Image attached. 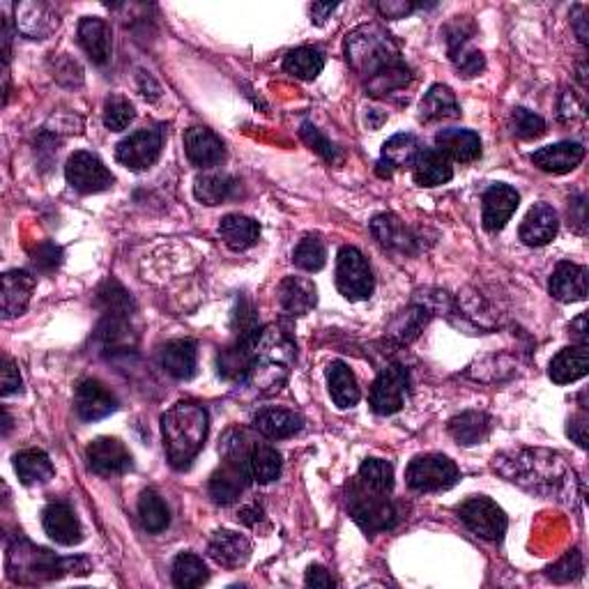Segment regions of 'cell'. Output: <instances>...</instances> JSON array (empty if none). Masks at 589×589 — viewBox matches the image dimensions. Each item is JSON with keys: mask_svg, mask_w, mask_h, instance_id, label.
Here are the masks:
<instances>
[{"mask_svg": "<svg viewBox=\"0 0 589 589\" xmlns=\"http://www.w3.org/2000/svg\"><path fill=\"white\" fill-rule=\"evenodd\" d=\"M571 332L578 339V346H587V316L583 313L576 323H571Z\"/></svg>", "mask_w": 589, "mask_h": 589, "instance_id": "obj_57", "label": "cell"}, {"mask_svg": "<svg viewBox=\"0 0 589 589\" xmlns=\"http://www.w3.org/2000/svg\"><path fill=\"white\" fill-rule=\"evenodd\" d=\"M346 53L353 70L366 79V90L371 95L394 93L410 81V70L403 63L399 47L392 35L378 26H364L348 35Z\"/></svg>", "mask_w": 589, "mask_h": 589, "instance_id": "obj_1", "label": "cell"}, {"mask_svg": "<svg viewBox=\"0 0 589 589\" xmlns=\"http://www.w3.org/2000/svg\"><path fill=\"white\" fill-rule=\"evenodd\" d=\"M21 392V373L12 359L3 362V396Z\"/></svg>", "mask_w": 589, "mask_h": 589, "instance_id": "obj_52", "label": "cell"}, {"mask_svg": "<svg viewBox=\"0 0 589 589\" xmlns=\"http://www.w3.org/2000/svg\"><path fill=\"white\" fill-rule=\"evenodd\" d=\"M580 569H583V564H580V555L573 550V553L566 555L560 564L550 569V578L557 580V583H564V580L576 578Z\"/></svg>", "mask_w": 589, "mask_h": 589, "instance_id": "obj_51", "label": "cell"}, {"mask_svg": "<svg viewBox=\"0 0 589 589\" xmlns=\"http://www.w3.org/2000/svg\"><path fill=\"white\" fill-rule=\"evenodd\" d=\"M208 412L194 401H180L162 417V438L168 463L185 470L203 449L208 438Z\"/></svg>", "mask_w": 589, "mask_h": 589, "instance_id": "obj_3", "label": "cell"}, {"mask_svg": "<svg viewBox=\"0 0 589 589\" xmlns=\"http://www.w3.org/2000/svg\"><path fill=\"white\" fill-rule=\"evenodd\" d=\"M219 235L228 249L244 251L258 242L260 226L258 221L244 214H226L219 224Z\"/></svg>", "mask_w": 589, "mask_h": 589, "instance_id": "obj_32", "label": "cell"}, {"mask_svg": "<svg viewBox=\"0 0 589 589\" xmlns=\"http://www.w3.org/2000/svg\"><path fill=\"white\" fill-rule=\"evenodd\" d=\"M583 159H585V148L580 143H571V141L546 145V148H539L537 152H532L534 166H539L541 171L553 173V175L571 173L573 168L580 166Z\"/></svg>", "mask_w": 589, "mask_h": 589, "instance_id": "obj_21", "label": "cell"}, {"mask_svg": "<svg viewBox=\"0 0 589 589\" xmlns=\"http://www.w3.org/2000/svg\"><path fill=\"white\" fill-rule=\"evenodd\" d=\"M336 288L350 302L369 300L376 288V279L364 254L355 247H343L336 258Z\"/></svg>", "mask_w": 589, "mask_h": 589, "instance_id": "obj_6", "label": "cell"}, {"mask_svg": "<svg viewBox=\"0 0 589 589\" xmlns=\"http://www.w3.org/2000/svg\"><path fill=\"white\" fill-rule=\"evenodd\" d=\"M465 40H468V37L463 35L449 37V56L463 76H477L479 72H484L486 67L484 56H481V51L465 47Z\"/></svg>", "mask_w": 589, "mask_h": 589, "instance_id": "obj_45", "label": "cell"}, {"mask_svg": "<svg viewBox=\"0 0 589 589\" xmlns=\"http://www.w3.org/2000/svg\"><path fill=\"white\" fill-rule=\"evenodd\" d=\"M139 516L141 523L148 532L159 534L164 532L168 523H171V516H168V507L164 504L162 497H159L152 488L143 491L139 497Z\"/></svg>", "mask_w": 589, "mask_h": 589, "instance_id": "obj_42", "label": "cell"}, {"mask_svg": "<svg viewBox=\"0 0 589 589\" xmlns=\"http://www.w3.org/2000/svg\"><path fill=\"white\" fill-rule=\"evenodd\" d=\"M88 468L97 477H120L134 468V458L118 438H97L86 451Z\"/></svg>", "mask_w": 589, "mask_h": 589, "instance_id": "obj_12", "label": "cell"}, {"mask_svg": "<svg viewBox=\"0 0 589 589\" xmlns=\"http://www.w3.org/2000/svg\"><path fill=\"white\" fill-rule=\"evenodd\" d=\"M408 371L403 366H387V369L380 371V376L373 380L371 392H369V403L373 412L387 417L399 412L405 399H408Z\"/></svg>", "mask_w": 589, "mask_h": 589, "instance_id": "obj_10", "label": "cell"}, {"mask_svg": "<svg viewBox=\"0 0 589 589\" xmlns=\"http://www.w3.org/2000/svg\"><path fill=\"white\" fill-rule=\"evenodd\" d=\"M44 532L60 546H76L83 541V530L74 509L67 502H51L42 514Z\"/></svg>", "mask_w": 589, "mask_h": 589, "instance_id": "obj_18", "label": "cell"}, {"mask_svg": "<svg viewBox=\"0 0 589 589\" xmlns=\"http://www.w3.org/2000/svg\"><path fill=\"white\" fill-rule=\"evenodd\" d=\"M419 141L412 134H396L382 145V157L380 164L387 166L389 173H394L396 168H408L415 164L419 155Z\"/></svg>", "mask_w": 589, "mask_h": 589, "instance_id": "obj_38", "label": "cell"}, {"mask_svg": "<svg viewBox=\"0 0 589 589\" xmlns=\"http://www.w3.org/2000/svg\"><path fill=\"white\" fill-rule=\"evenodd\" d=\"M159 362H162L168 376L178 380H191L196 376V366H198L196 343L189 339H178V341L166 343Z\"/></svg>", "mask_w": 589, "mask_h": 589, "instance_id": "obj_29", "label": "cell"}, {"mask_svg": "<svg viewBox=\"0 0 589 589\" xmlns=\"http://www.w3.org/2000/svg\"><path fill=\"white\" fill-rule=\"evenodd\" d=\"M412 178L419 187H440L454 178L449 159L435 148H422L412 164Z\"/></svg>", "mask_w": 589, "mask_h": 589, "instance_id": "obj_26", "label": "cell"}, {"mask_svg": "<svg viewBox=\"0 0 589 589\" xmlns=\"http://www.w3.org/2000/svg\"><path fill=\"white\" fill-rule=\"evenodd\" d=\"M550 295L564 304L583 302L587 297V270L573 263H560L550 277Z\"/></svg>", "mask_w": 589, "mask_h": 589, "instance_id": "obj_25", "label": "cell"}, {"mask_svg": "<svg viewBox=\"0 0 589 589\" xmlns=\"http://www.w3.org/2000/svg\"><path fill=\"white\" fill-rule=\"evenodd\" d=\"M302 139L307 141V145H311V150H316L320 157H325L327 162H341V152L339 148H334V145L325 139L323 134L318 132L316 127L309 125V122H304L302 125Z\"/></svg>", "mask_w": 589, "mask_h": 589, "instance_id": "obj_49", "label": "cell"}, {"mask_svg": "<svg viewBox=\"0 0 589 589\" xmlns=\"http://www.w3.org/2000/svg\"><path fill=\"white\" fill-rule=\"evenodd\" d=\"M569 435L573 440L578 442L580 447H587V417L585 415H578L573 417L569 422Z\"/></svg>", "mask_w": 589, "mask_h": 589, "instance_id": "obj_55", "label": "cell"}, {"mask_svg": "<svg viewBox=\"0 0 589 589\" xmlns=\"http://www.w3.org/2000/svg\"><path fill=\"white\" fill-rule=\"evenodd\" d=\"M557 228H560L557 212L548 203H537L525 214L523 224L518 228V235L527 247H543V244L555 240Z\"/></svg>", "mask_w": 589, "mask_h": 589, "instance_id": "obj_19", "label": "cell"}, {"mask_svg": "<svg viewBox=\"0 0 589 589\" xmlns=\"http://www.w3.org/2000/svg\"><path fill=\"white\" fill-rule=\"evenodd\" d=\"M79 44L95 65H106L111 60V26L104 19L83 17L79 24Z\"/></svg>", "mask_w": 589, "mask_h": 589, "instance_id": "obj_24", "label": "cell"}, {"mask_svg": "<svg viewBox=\"0 0 589 589\" xmlns=\"http://www.w3.org/2000/svg\"><path fill=\"white\" fill-rule=\"evenodd\" d=\"M136 118L134 104L122 95H111L104 104V125L111 132H125Z\"/></svg>", "mask_w": 589, "mask_h": 589, "instance_id": "obj_46", "label": "cell"}, {"mask_svg": "<svg viewBox=\"0 0 589 589\" xmlns=\"http://www.w3.org/2000/svg\"><path fill=\"white\" fill-rule=\"evenodd\" d=\"M327 385H330V396L332 401L339 405L341 410L353 408L359 401V385L355 373L350 371L346 362H332L330 369H327Z\"/></svg>", "mask_w": 589, "mask_h": 589, "instance_id": "obj_35", "label": "cell"}, {"mask_svg": "<svg viewBox=\"0 0 589 589\" xmlns=\"http://www.w3.org/2000/svg\"><path fill=\"white\" fill-rule=\"evenodd\" d=\"M249 474L258 484L277 481L281 474V454L270 445H254L249 451Z\"/></svg>", "mask_w": 589, "mask_h": 589, "instance_id": "obj_39", "label": "cell"}, {"mask_svg": "<svg viewBox=\"0 0 589 589\" xmlns=\"http://www.w3.org/2000/svg\"><path fill=\"white\" fill-rule=\"evenodd\" d=\"M589 371V350L587 346H571L560 350L550 362L548 376L555 385H571L580 378H585Z\"/></svg>", "mask_w": 589, "mask_h": 589, "instance_id": "obj_28", "label": "cell"}, {"mask_svg": "<svg viewBox=\"0 0 589 589\" xmlns=\"http://www.w3.org/2000/svg\"><path fill=\"white\" fill-rule=\"evenodd\" d=\"M419 118L424 122L461 118V106L456 102L454 90L442 86V83H435V86L428 88L422 104H419Z\"/></svg>", "mask_w": 589, "mask_h": 589, "instance_id": "obj_31", "label": "cell"}, {"mask_svg": "<svg viewBox=\"0 0 589 589\" xmlns=\"http://www.w3.org/2000/svg\"><path fill=\"white\" fill-rule=\"evenodd\" d=\"M240 182L228 173H203L194 182V196L203 205H221L237 196Z\"/></svg>", "mask_w": 589, "mask_h": 589, "instance_id": "obj_33", "label": "cell"}, {"mask_svg": "<svg viewBox=\"0 0 589 589\" xmlns=\"http://www.w3.org/2000/svg\"><path fill=\"white\" fill-rule=\"evenodd\" d=\"M164 148L162 129H139L122 139L116 148V159L129 171H145L157 162Z\"/></svg>", "mask_w": 589, "mask_h": 589, "instance_id": "obj_11", "label": "cell"}, {"mask_svg": "<svg viewBox=\"0 0 589 589\" xmlns=\"http://www.w3.org/2000/svg\"><path fill=\"white\" fill-rule=\"evenodd\" d=\"M99 302L104 304V309H106V313H109V316H120V318L132 316L134 302L118 281L104 283V288L99 290Z\"/></svg>", "mask_w": 589, "mask_h": 589, "instance_id": "obj_47", "label": "cell"}, {"mask_svg": "<svg viewBox=\"0 0 589 589\" xmlns=\"http://www.w3.org/2000/svg\"><path fill=\"white\" fill-rule=\"evenodd\" d=\"M187 159L196 168H214L224 162V141L208 127H189L185 132Z\"/></svg>", "mask_w": 589, "mask_h": 589, "instance_id": "obj_17", "label": "cell"}, {"mask_svg": "<svg viewBox=\"0 0 589 589\" xmlns=\"http://www.w3.org/2000/svg\"><path fill=\"white\" fill-rule=\"evenodd\" d=\"M277 300L286 316H307L316 307L318 290L307 277H286L279 283Z\"/></svg>", "mask_w": 589, "mask_h": 589, "instance_id": "obj_20", "label": "cell"}, {"mask_svg": "<svg viewBox=\"0 0 589 589\" xmlns=\"http://www.w3.org/2000/svg\"><path fill=\"white\" fill-rule=\"evenodd\" d=\"M449 433L458 445H479V442H484L488 438V433H491V419H488L484 412H463V415L451 419Z\"/></svg>", "mask_w": 589, "mask_h": 589, "instance_id": "obj_36", "label": "cell"}, {"mask_svg": "<svg viewBox=\"0 0 589 589\" xmlns=\"http://www.w3.org/2000/svg\"><path fill=\"white\" fill-rule=\"evenodd\" d=\"M249 479L251 474L247 461L224 458V465L210 477V497L217 504H233L247 488Z\"/></svg>", "mask_w": 589, "mask_h": 589, "instance_id": "obj_15", "label": "cell"}, {"mask_svg": "<svg viewBox=\"0 0 589 589\" xmlns=\"http://www.w3.org/2000/svg\"><path fill=\"white\" fill-rule=\"evenodd\" d=\"M359 481L378 493H392L394 488L392 463L382 461V458H366L362 468H359Z\"/></svg>", "mask_w": 589, "mask_h": 589, "instance_id": "obj_43", "label": "cell"}, {"mask_svg": "<svg viewBox=\"0 0 589 589\" xmlns=\"http://www.w3.org/2000/svg\"><path fill=\"white\" fill-rule=\"evenodd\" d=\"M295 362V343L279 327L249 334V369L244 382L258 394H272L288 380Z\"/></svg>", "mask_w": 589, "mask_h": 589, "instance_id": "obj_2", "label": "cell"}, {"mask_svg": "<svg viewBox=\"0 0 589 589\" xmlns=\"http://www.w3.org/2000/svg\"><path fill=\"white\" fill-rule=\"evenodd\" d=\"M35 290V277L26 270L5 272L3 277V318H17L28 309Z\"/></svg>", "mask_w": 589, "mask_h": 589, "instance_id": "obj_27", "label": "cell"}, {"mask_svg": "<svg viewBox=\"0 0 589 589\" xmlns=\"http://www.w3.org/2000/svg\"><path fill=\"white\" fill-rule=\"evenodd\" d=\"M336 10L334 3H313L311 5V17L316 24H323V21L330 17V14Z\"/></svg>", "mask_w": 589, "mask_h": 589, "instance_id": "obj_56", "label": "cell"}, {"mask_svg": "<svg viewBox=\"0 0 589 589\" xmlns=\"http://www.w3.org/2000/svg\"><path fill=\"white\" fill-rule=\"evenodd\" d=\"M7 571L14 583L35 585L44 580H56L65 573H86L88 564L83 560H60L47 548H35L28 541H17L7 553Z\"/></svg>", "mask_w": 589, "mask_h": 589, "instance_id": "obj_4", "label": "cell"}, {"mask_svg": "<svg viewBox=\"0 0 589 589\" xmlns=\"http://www.w3.org/2000/svg\"><path fill=\"white\" fill-rule=\"evenodd\" d=\"M520 196L514 187L493 185L484 194V208H481V221L488 233H497L507 226V221L518 210Z\"/></svg>", "mask_w": 589, "mask_h": 589, "instance_id": "obj_16", "label": "cell"}, {"mask_svg": "<svg viewBox=\"0 0 589 589\" xmlns=\"http://www.w3.org/2000/svg\"><path fill=\"white\" fill-rule=\"evenodd\" d=\"M293 263L304 272H320L327 263L325 242L320 240L318 235H307L300 244H297Z\"/></svg>", "mask_w": 589, "mask_h": 589, "instance_id": "obj_44", "label": "cell"}, {"mask_svg": "<svg viewBox=\"0 0 589 589\" xmlns=\"http://www.w3.org/2000/svg\"><path fill=\"white\" fill-rule=\"evenodd\" d=\"M325 67V58L323 53L311 49V47H300V49H293L283 60V70L288 74H293L295 79H302V81H313L318 79V74L323 72Z\"/></svg>", "mask_w": 589, "mask_h": 589, "instance_id": "obj_40", "label": "cell"}, {"mask_svg": "<svg viewBox=\"0 0 589 589\" xmlns=\"http://www.w3.org/2000/svg\"><path fill=\"white\" fill-rule=\"evenodd\" d=\"M173 583L182 589L201 587L208 583L210 573L201 557L194 553H180L173 562Z\"/></svg>", "mask_w": 589, "mask_h": 589, "instance_id": "obj_41", "label": "cell"}, {"mask_svg": "<svg viewBox=\"0 0 589 589\" xmlns=\"http://www.w3.org/2000/svg\"><path fill=\"white\" fill-rule=\"evenodd\" d=\"M208 553L214 562L224 569H240L249 562L251 557V543L242 534L231 532V530H219L214 532L210 539Z\"/></svg>", "mask_w": 589, "mask_h": 589, "instance_id": "obj_22", "label": "cell"}, {"mask_svg": "<svg viewBox=\"0 0 589 589\" xmlns=\"http://www.w3.org/2000/svg\"><path fill=\"white\" fill-rule=\"evenodd\" d=\"M348 509L355 523L369 534L392 530L396 525V509L387 500V493L373 491V488L364 486L362 481L350 486Z\"/></svg>", "mask_w": 589, "mask_h": 589, "instance_id": "obj_5", "label": "cell"}, {"mask_svg": "<svg viewBox=\"0 0 589 589\" xmlns=\"http://www.w3.org/2000/svg\"><path fill=\"white\" fill-rule=\"evenodd\" d=\"M511 120H514V134L518 136V139L532 141L546 134V122H543V118L537 116V113L527 109H516Z\"/></svg>", "mask_w": 589, "mask_h": 589, "instance_id": "obj_48", "label": "cell"}, {"mask_svg": "<svg viewBox=\"0 0 589 589\" xmlns=\"http://www.w3.org/2000/svg\"><path fill=\"white\" fill-rule=\"evenodd\" d=\"M254 426L258 428L260 435H265V438L283 440V438H293L295 433H300L304 426V419L293 410L267 408L258 412L254 419Z\"/></svg>", "mask_w": 589, "mask_h": 589, "instance_id": "obj_30", "label": "cell"}, {"mask_svg": "<svg viewBox=\"0 0 589 589\" xmlns=\"http://www.w3.org/2000/svg\"><path fill=\"white\" fill-rule=\"evenodd\" d=\"M458 518L472 534L486 541H500L507 532V516L491 497H470L458 507Z\"/></svg>", "mask_w": 589, "mask_h": 589, "instance_id": "obj_8", "label": "cell"}, {"mask_svg": "<svg viewBox=\"0 0 589 589\" xmlns=\"http://www.w3.org/2000/svg\"><path fill=\"white\" fill-rule=\"evenodd\" d=\"M60 263H63V249L56 247L53 242H42L40 247L33 251V265L40 272L58 270Z\"/></svg>", "mask_w": 589, "mask_h": 589, "instance_id": "obj_50", "label": "cell"}, {"mask_svg": "<svg viewBox=\"0 0 589 589\" xmlns=\"http://www.w3.org/2000/svg\"><path fill=\"white\" fill-rule=\"evenodd\" d=\"M307 585L309 587H320V589H330V587H334V580H332L330 573L323 569V566H309Z\"/></svg>", "mask_w": 589, "mask_h": 589, "instance_id": "obj_54", "label": "cell"}, {"mask_svg": "<svg viewBox=\"0 0 589 589\" xmlns=\"http://www.w3.org/2000/svg\"><path fill=\"white\" fill-rule=\"evenodd\" d=\"M458 477L461 474H458L456 463L442 454L417 456L405 470V481L417 493L449 491L451 486H456Z\"/></svg>", "mask_w": 589, "mask_h": 589, "instance_id": "obj_7", "label": "cell"}, {"mask_svg": "<svg viewBox=\"0 0 589 589\" xmlns=\"http://www.w3.org/2000/svg\"><path fill=\"white\" fill-rule=\"evenodd\" d=\"M65 178L70 182V187L79 191V194H99L113 187V173L104 166L102 159L93 152H74L67 159L65 166Z\"/></svg>", "mask_w": 589, "mask_h": 589, "instance_id": "obj_9", "label": "cell"}, {"mask_svg": "<svg viewBox=\"0 0 589 589\" xmlns=\"http://www.w3.org/2000/svg\"><path fill=\"white\" fill-rule=\"evenodd\" d=\"M14 19H17V30L26 35L28 40H47V37L58 28L60 19L56 7L49 3H19L14 7Z\"/></svg>", "mask_w": 589, "mask_h": 589, "instance_id": "obj_14", "label": "cell"}, {"mask_svg": "<svg viewBox=\"0 0 589 589\" xmlns=\"http://www.w3.org/2000/svg\"><path fill=\"white\" fill-rule=\"evenodd\" d=\"M378 10H380L382 17H387V19H403V17H408L410 12H415L417 5H412V3H380Z\"/></svg>", "mask_w": 589, "mask_h": 589, "instance_id": "obj_53", "label": "cell"}, {"mask_svg": "<svg viewBox=\"0 0 589 589\" xmlns=\"http://www.w3.org/2000/svg\"><path fill=\"white\" fill-rule=\"evenodd\" d=\"M371 233L382 247L392 251H410L412 242H415L403 221L394 214H378L371 224Z\"/></svg>", "mask_w": 589, "mask_h": 589, "instance_id": "obj_37", "label": "cell"}, {"mask_svg": "<svg viewBox=\"0 0 589 589\" xmlns=\"http://www.w3.org/2000/svg\"><path fill=\"white\" fill-rule=\"evenodd\" d=\"M74 408L83 422H99V419L109 417L118 410V399L104 382L88 378L81 380L76 387Z\"/></svg>", "mask_w": 589, "mask_h": 589, "instance_id": "obj_13", "label": "cell"}, {"mask_svg": "<svg viewBox=\"0 0 589 589\" xmlns=\"http://www.w3.org/2000/svg\"><path fill=\"white\" fill-rule=\"evenodd\" d=\"M14 470H17L21 484L26 486L47 484V481L53 479V474H56L51 458L44 454L42 449L19 451V454L14 456Z\"/></svg>", "mask_w": 589, "mask_h": 589, "instance_id": "obj_34", "label": "cell"}, {"mask_svg": "<svg viewBox=\"0 0 589 589\" xmlns=\"http://www.w3.org/2000/svg\"><path fill=\"white\" fill-rule=\"evenodd\" d=\"M435 150L442 152L449 162L468 164L479 159L481 155V139L479 134L470 132V129H442L435 134Z\"/></svg>", "mask_w": 589, "mask_h": 589, "instance_id": "obj_23", "label": "cell"}]
</instances>
